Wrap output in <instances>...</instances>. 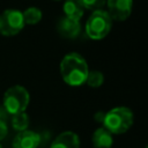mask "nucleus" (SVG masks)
Masks as SVG:
<instances>
[{
    "mask_svg": "<svg viewBox=\"0 0 148 148\" xmlns=\"http://www.w3.org/2000/svg\"><path fill=\"white\" fill-rule=\"evenodd\" d=\"M8 128H7V124L0 118V140H2L6 135H7Z\"/></svg>",
    "mask_w": 148,
    "mask_h": 148,
    "instance_id": "16",
    "label": "nucleus"
},
{
    "mask_svg": "<svg viewBox=\"0 0 148 148\" xmlns=\"http://www.w3.org/2000/svg\"><path fill=\"white\" fill-rule=\"evenodd\" d=\"M108 14L117 21H125L132 13L133 0H106Z\"/></svg>",
    "mask_w": 148,
    "mask_h": 148,
    "instance_id": "6",
    "label": "nucleus"
},
{
    "mask_svg": "<svg viewBox=\"0 0 148 148\" xmlns=\"http://www.w3.org/2000/svg\"><path fill=\"white\" fill-rule=\"evenodd\" d=\"M0 148H2V146H1V145H0Z\"/></svg>",
    "mask_w": 148,
    "mask_h": 148,
    "instance_id": "17",
    "label": "nucleus"
},
{
    "mask_svg": "<svg viewBox=\"0 0 148 148\" xmlns=\"http://www.w3.org/2000/svg\"><path fill=\"white\" fill-rule=\"evenodd\" d=\"M22 12L6 9L0 14V34L2 36H15L24 27Z\"/></svg>",
    "mask_w": 148,
    "mask_h": 148,
    "instance_id": "5",
    "label": "nucleus"
},
{
    "mask_svg": "<svg viewBox=\"0 0 148 148\" xmlns=\"http://www.w3.org/2000/svg\"><path fill=\"white\" fill-rule=\"evenodd\" d=\"M40 135L36 132L24 130L16 134L13 140V148H37L40 143Z\"/></svg>",
    "mask_w": 148,
    "mask_h": 148,
    "instance_id": "7",
    "label": "nucleus"
},
{
    "mask_svg": "<svg viewBox=\"0 0 148 148\" xmlns=\"http://www.w3.org/2000/svg\"><path fill=\"white\" fill-rule=\"evenodd\" d=\"M106 0H80L81 5L83 8L90 9V10H97V9H103Z\"/></svg>",
    "mask_w": 148,
    "mask_h": 148,
    "instance_id": "15",
    "label": "nucleus"
},
{
    "mask_svg": "<svg viewBox=\"0 0 148 148\" xmlns=\"http://www.w3.org/2000/svg\"><path fill=\"white\" fill-rule=\"evenodd\" d=\"M58 32L65 38H75L81 31L80 21H75L68 17H62L57 25Z\"/></svg>",
    "mask_w": 148,
    "mask_h": 148,
    "instance_id": "8",
    "label": "nucleus"
},
{
    "mask_svg": "<svg viewBox=\"0 0 148 148\" xmlns=\"http://www.w3.org/2000/svg\"><path fill=\"white\" fill-rule=\"evenodd\" d=\"M79 147H80L79 136L73 132L67 131L59 134L53 140L50 148H79Z\"/></svg>",
    "mask_w": 148,
    "mask_h": 148,
    "instance_id": "9",
    "label": "nucleus"
},
{
    "mask_svg": "<svg viewBox=\"0 0 148 148\" xmlns=\"http://www.w3.org/2000/svg\"><path fill=\"white\" fill-rule=\"evenodd\" d=\"M103 127L111 134H123L130 130L133 124V112L125 106L113 108L103 114Z\"/></svg>",
    "mask_w": 148,
    "mask_h": 148,
    "instance_id": "2",
    "label": "nucleus"
},
{
    "mask_svg": "<svg viewBox=\"0 0 148 148\" xmlns=\"http://www.w3.org/2000/svg\"><path fill=\"white\" fill-rule=\"evenodd\" d=\"M22 15H23L24 24L34 25V24H37L42 20V12H40L39 8H36V7H29V8H27L22 13Z\"/></svg>",
    "mask_w": 148,
    "mask_h": 148,
    "instance_id": "12",
    "label": "nucleus"
},
{
    "mask_svg": "<svg viewBox=\"0 0 148 148\" xmlns=\"http://www.w3.org/2000/svg\"><path fill=\"white\" fill-rule=\"evenodd\" d=\"M12 126L14 130L21 132L28 128L29 126V117L25 112H21V113H16L12 116Z\"/></svg>",
    "mask_w": 148,
    "mask_h": 148,
    "instance_id": "13",
    "label": "nucleus"
},
{
    "mask_svg": "<svg viewBox=\"0 0 148 148\" xmlns=\"http://www.w3.org/2000/svg\"><path fill=\"white\" fill-rule=\"evenodd\" d=\"M92 146L95 148H111L113 140H112V134L108 132L104 127L97 128L92 133Z\"/></svg>",
    "mask_w": 148,
    "mask_h": 148,
    "instance_id": "10",
    "label": "nucleus"
},
{
    "mask_svg": "<svg viewBox=\"0 0 148 148\" xmlns=\"http://www.w3.org/2000/svg\"><path fill=\"white\" fill-rule=\"evenodd\" d=\"M62 9H64L66 17L75 20V21H80L84 12V8L81 5L80 0H65Z\"/></svg>",
    "mask_w": 148,
    "mask_h": 148,
    "instance_id": "11",
    "label": "nucleus"
},
{
    "mask_svg": "<svg viewBox=\"0 0 148 148\" xmlns=\"http://www.w3.org/2000/svg\"><path fill=\"white\" fill-rule=\"evenodd\" d=\"M112 18L106 10H94L86 23V34L91 39H102L111 30Z\"/></svg>",
    "mask_w": 148,
    "mask_h": 148,
    "instance_id": "4",
    "label": "nucleus"
},
{
    "mask_svg": "<svg viewBox=\"0 0 148 148\" xmlns=\"http://www.w3.org/2000/svg\"><path fill=\"white\" fill-rule=\"evenodd\" d=\"M103 81H104L103 74H102L101 72H98V71H92V72H89V73H88L86 83H87L89 87L97 88V87H99V86L103 84Z\"/></svg>",
    "mask_w": 148,
    "mask_h": 148,
    "instance_id": "14",
    "label": "nucleus"
},
{
    "mask_svg": "<svg viewBox=\"0 0 148 148\" xmlns=\"http://www.w3.org/2000/svg\"><path fill=\"white\" fill-rule=\"evenodd\" d=\"M30 96L28 90L22 86H13L6 90L2 99L3 110L8 114H16L24 112L29 105Z\"/></svg>",
    "mask_w": 148,
    "mask_h": 148,
    "instance_id": "3",
    "label": "nucleus"
},
{
    "mask_svg": "<svg viewBox=\"0 0 148 148\" xmlns=\"http://www.w3.org/2000/svg\"><path fill=\"white\" fill-rule=\"evenodd\" d=\"M89 69L86 60L79 53L66 54L60 62V74L65 83L77 87L86 83Z\"/></svg>",
    "mask_w": 148,
    "mask_h": 148,
    "instance_id": "1",
    "label": "nucleus"
}]
</instances>
